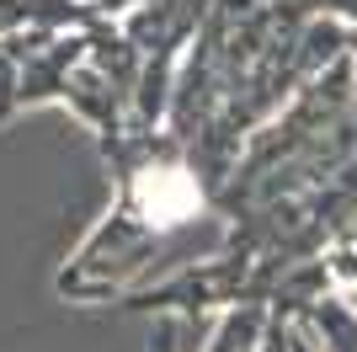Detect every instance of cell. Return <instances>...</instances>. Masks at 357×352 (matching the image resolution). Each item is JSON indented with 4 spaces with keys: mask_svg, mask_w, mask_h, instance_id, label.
<instances>
[{
    "mask_svg": "<svg viewBox=\"0 0 357 352\" xmlns=\"http://www.w3.org/2000/svg\"><path fill=\"white\" fill-rule=\"evenodd\" d=\"M134 214L149 230H176V224L203 214V187L187 166H171V161L144 166L134 176Z\"/></svg>",
    "mask_w": 357,
    "mask_h": 352,
    "instance_id": "obj_1",
    "label": "cell"
}]
</instances>
